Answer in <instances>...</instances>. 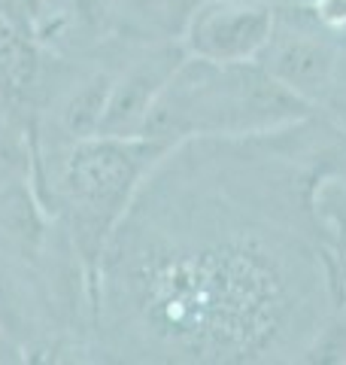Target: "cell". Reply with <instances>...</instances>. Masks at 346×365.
<instances>
[{
    "label": "cell",
    "instance_id": "1",
    "mask_svg": "<svg viewBox=\"0 0 346 365\" xmlns=\"http://www.w3.org/2000/svg\"><path fill=\"white\" fill-rule=\"evenodd\" d=\"M346 128L316 113L243 137L173 143L98 265L125 353L295 362L343 307Z\"/></svg>",
    "mask_w": 346,
    "mask_h": 365
},
{
    "label": "cell",
    "instance_id": "2",
    "mask_svg": "<svg viewBox=\"0 0 346 365\" xmlns=\"http://www.w3.org/2000/svg\"><path fill=\"white\" fill-rule=\"evenodd\" d=\"M313 107L258 61H206L186 55L161 88L143 137L173 146L189 137H243L313 116Z\"/></svg>",
    "mask_w": 346,
    "mask_h": 365
},
{
    "label": "cell",
    "instance_id": "3",
    "mask_svg": "<svg viewBox=\"0 0 346 365\" xmlns=\"http://www.w3.org/2000/svg\"><path fill=\"white\" fill-rule=\"evenodd\" d=\"M170 146L152 137H79L61 153L52 174L55 204L70 222L76 253L98 277L112 232L128 213L137 189Z\"/></svg>",
    "mask_w": 346,
    "mask_h": 365
},
{
    "label": "cell",
    "instance_id": "4",
    "mask_svg": "<svg viewBox=\"0 0 346 365\" xmlns=\"http://www.w3.org/2000/svg\"><path fill=\"white\" fill-rule=\"evenodd\" d=\"M337 37L340 34L322 25L313 9H292L285 16L276 13L271 43L264 46L258 64L319 110V104H325L340 88L337 83L343 76L346 52Z\"/></svg>",
    "mask_w": 346,
    "mask_h": 365
},
{
    "label": "cell",
    "instance_id": "5",
    "mask_svg": "<svg viewBox=\"0 0 346 365\" xmlns=\"http://www.w3.org/2000/svg\"><path fill=\"white\" fill-rule=\"evenodd\" d=\"M276 6L271 0H198L186 16L179 43L186 55L206 61H258L271 43Z\"/></svg>",
    "mask_w": 346,
    "mask_h": 365
},
{
    "label": "cell",
    "instance_id": "6",
    "mask_svg": "<svg viewBox=\"0 0 346 365\" xmlns=\"http://www.w3.org/2000/svg\"><path fill=\"white\" fill-rule=\"evenodd\" d=\"M182 58H186V49H182L179 40H161L149 46L143 55H137L122 73H115L98 134H112V137L143 134V125L155 107L161 88L167 86V79L182 64Z\"/></svg>",
    "mask_w": 346,
    "mask_h": 365
},
{
    "label": "cell",
    "instance_id": "7",
    "mask_svg": "<svg viewBox=\"0 0 346 365\" xmlns=\"http://www.w3.org/2000/svg\"><path fill=\"white\" fill-rule=\"evenodd\" d=\"M37 37L19 0H0V98L21 101L37 86Z\"/></svg>",
    "mask_w": 346,
    "mask_h": 365
},
{
    "label": "cell",
    "instance_id": "8",
    "mask_svg": "<svg viewBox=\"0 0 346 365\" xmlns=\"http://www.w3.org/2000/svg\"><path fill=\"white\" fill-rule=\"evenodd\" d=\"M112 79H115L112 73L98 71L70 91V98H67L61 107L64 134H70L73 140H79V137H91L100 131V119H103V110H107V101H110Z\"/></svg>",
    "mask_w": 346,
    "mask_h": 365
},
{
    "label": "cell",
    "instance_id": "9",
    "mask_svg": "<svg viewBox=\"0 0 346 365\" xmlns=\"http://www.w3.org/2000/svg\"><path fill=\"white\" fill-rule=\"evenodd\" d=\"M61 4L58 21L73 34L76 43L103 40L122 19V0H52Z\"/></svg>",
    "mask_w": 346,
    "mask_h": 365
},
{
    "label": "cell",
    "instance_id": "10",
    "mask_svg": "<svg viewBox=\"0 0 346 365\" xmlns=\"http://www.w3.org/2000/svg\"><path fill=\"white\" fill-rule=\"evenodd\" d=\"M194 6V4H192ZM192 6H186V0H122V16H128L140 28H177L182 31L186 16L192 13Z\"/></svg>",
    "mask_w": 346,
    "mask_h": 365
},
{
    "label": "cell",
    "instance_id": "11",
    "mask_svg": "<svg viewBox=\"0 0 346 365\" xmlns=\"http://www.w3.org/2000/svg\"><path fill=\"white\" fill-rule=\"evenodd\" d=\"M310 9H313V16L325 28L343 34V28H346V0H313Z\"/></svg>",
    "mask_w": 346,
    "mask_h": 365
},
{
    "label": "cell",
    "instance_id": "12",
    "mask_svg": "<svg viewBox=\"0 0 346 365\" xmlns=\"http://www.w3.org/2000/svg\"><path fill=\"white\" fill-rule=\"evenodd\" d=\"M340 37H346V28H343V34H340Z\"/></svg>",
    "mask_w": 346,
    "mask_h": 365
}]
</instances>
